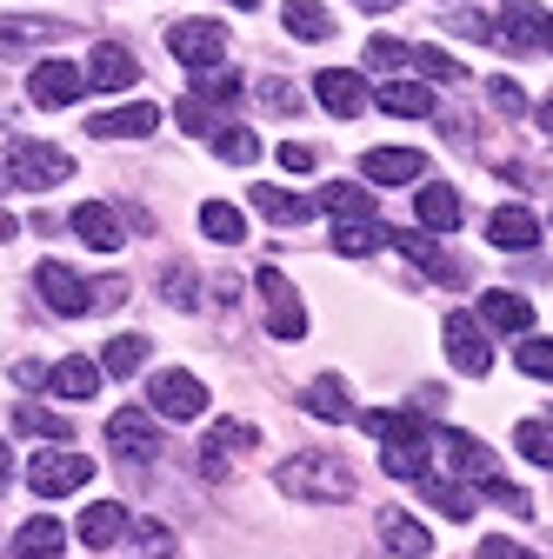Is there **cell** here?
<instances>
[{"label": "cell", "mask_w": 553, "mask_h": 559, "mask_svg": "<svg viewBox=\"0 0 553 559\" xmlns=\"http://www.w3.org/2000/svg\"><path fill=\"white\" fill-rule=\"evenodd\" d=\"M361 427L380 440V466L393 479H427V427L413 413H393V406H367Z\"/></svg>", "instance_id": "6da1fadb"}, {"label": "cell", "mask_w": 553, "mask_h": 559, "mask_svg": "<svg viewBox=\"0 0 553 559\" xmlns=\"http://www.w3.org/2000/svg\"><path fill=\"white\" fill-rule=\"evenodd\" d=\"M281 493L314 500V507H340L354 493V473L340 453H294V460H281Z\"/></svg>", "instance_id": "7a4b0ae2"}, {"label": "cell", "mask_w": 553, "mask_h": 559, "mask_svg": "<svg viewBox=\"0 0 553 559\" xmlns=\"http://www.w3.org/2000/svg\"><path fill=\"white\" fill-rule=\"evenodd\" d=\"M67 174H74V154L47 147V140H8V187L40 193V187H54V180H67Z\"/></svg>", "instance_id": "3957f363"}, {"label": "cell", "mask_w": 553, "mask_h": 559, "mask_svg": "<svg viewBox=\"0 0 553 559\" xmlns=\"http://www.w3.org/2000/svg\"><path fill=\"white\" fill-rule=\"evenodd\" d=\"M167 47H174L180 67H193V74H221L234 40H227L221 21H174V27H167Z\"/></svg>", "instance_id": "277c9868"}, {"label": "cell", "mask_w": 553, "mask_h": 559, "mask_svg": "<svg viewBox=\"0 0 553 559\" xmlns=\"http://www.w3.org/2000/svg\"><path fill=\"white\" fill-rule=\"evenodd\" d=\"M254 287H260V300H267V333H273V340H301V333H307V307H301L294 280H287L281 266H260Z\"/></svg>", "instance_id": "5b68a950"}, {"label": "cell", "mask_w": 553, "mask_h": 559, "mask_svg": "<svg viewBox=\"0 0 553 559\" xmlns=\"http://www.w3.org/2000/svg\"><path fill=\"white\" fill-rule=\"evenodd\" d=\"M94 479V460L87 453H34V466H27V486L40 500H60V493H81V486Z\"/></svg>", "instance_id": "8992f818"}, {"label": "cell", "mask_w": 553, "mask_h": 559, "mask_svg": "<svg viewBox=\"0 0 553 559\" xmlns=\"http://www.w3.org/2000/svg\"><path fill=\"white\" fill-rule=\"evenodd\" d=\"M107 447H114L127 466H148V460H161V427H154V413H141V406H120V413L107 419Z\"/></svg>", "instance_id": "52a82bcc"}, {"label": "cell", "mask_w": 553, "mask_h": 559, "mask_svg": "<svg viewBox=\"0 0 553 559\" xmlns=\"http://www.w3.org/2000/svg\"><path fill=\"white\" fill-rule=\"evenodd\" d=\"M501 40L514 53H553V14L533 0H501Z\"/></svg>", "instance_id": "ba28073f"}, {"label": "cell", "mask_w": 553, "mask_h": 559, "mask_svg": "<svg viewBox=\"0 0 553 559\" xmlns=\"http://www.w3.org/2000/svg\"><path fill=\"white\" fill-rule=\"evenodd\" d=\"M440 340H447V354H454L460 373H487V367H494L487 320H480V313H447V320H440Z\"/></svg>", "instance_id": "9c48e42d"}, {"label": "cell", "mask_w": 553, "mask_h": 559, "mask_svg": "<svg viewBox=\"0 0 553 559\" xmlns=\"http://www.w3.org/2000/svg\"><path fill=\"white\" fill-rule=\"evenodd\" d=\"M148 406L167 413V419H200V413H207V386H200L187 367H167V373L148 380Z\"/></svg>", "instance_id": "30bf717a"}, {"label": "cell", "mask_w": 553, "mask_h": 559, "mask_svg": "<svg viewBox=\"0 0 553 559\" xmlns=\"http://www.w3.org/2000/svg\"><path fill=\"white\" fill-rule=\"evenodd\" d=\"M34 294H40V300H47L54 313H67V320L94 307V287H87L81 273H67L60 260H40V266H34Z\"/></svg>", "instance_id": "8fae6325"}, {"label": "cell", "mask_w": 553, "mask_h": 559, "mask_svg": "<svg viewBox=\"0 0 553 559\" xmlns=\"http://www.w3.org/2000/svg\"><path fill=\"white\" fill-rule=\"evenodd\" d=\"M387 247H393V253H407L427 280H440V287H460V280H467V260H454V253H447V247H434L427 234H387Z\"/></svg>", "instance_id": "7c38bea8"}, {"label": "cell", "mask_w": 553, "mask_h": 559, "mask_svg": "<svg viewBox=\"0 0 553 559\" xmlns=\"http://www.w3.org/2000/svg\"><path fill=\"white\" fill-rule=\"evenodd\" d=\"M314 94H320V107L333 120H354V114H367V100H380V94H367V81L354 74V67H327V74L314 81Z\"/></svg>", "instance_id": "4fadbf2b"}, {"label": "cell", "mask_w": 553, "mask_h": 559, "mask_svg": "<svg viewBox=\"0 0 553 559\" xmlns=\"http://www.w3.org/2000/svg\"><path fill=\"white\" fill-rule=\"evenodd\" d=\"M440 447H447V466H454V479H467V486H487V479H501V460H494V447H480L473 433L447 427V433H440Z\"/></svg>", "instance_id": "5bb4252c"}, {"label": "cell", "mask_w": 553, "mask_h": 559, "mask_svg": "<svg viewBox=\"0 0 553 559\" xmlns=\"http://www.w3.org/2000/svg\"><path fill=\"white\" fill-rule=\"evenodd\" d=\"M81 87H87V74L67 67V60H40L27 74V100L34 107H67V100H81Z\"/></svg>", "instance_id": "9a60e30c"}, {"label": "cell", "mask_w": 553, "mask_h": 559, "mask_svg": "<svg viewBox=\"0 0 553 559\" xmlns=\"http://www.w3.org/2000/svg\"><path fill=\"white\" fill-rule=\"evenodd\" d=\"M154 127H161V107H154V100L107 107V114H94V120H87V133H94V140H148Z\"/></svg>", "instance_id": "2e32d148"}, {"label": "cell", "mask_w": 553, "mask_h": 559, "mask_svg": "<svg viewBox=\"0 0 553 559\" xmlns=\"http://www.w3.org/2000/svg\"><path fill=\"white\" fill-rule=\"evenodd\" d=\"M361 174L380 180V187H400V180H421L427 174V154L421 147H367L361 154Z\"/></svg>", "instance_id": "e0dca14e"}, {"label": "cell", "mask_w": 553, "mask_h": 559, "mask_svg": "<svg viewBox=\"0 0 553 559\" xmlns=\"http://www.w3.org/2000/svg\"><path fill=\"white\" fill-rule=\"evenodd\" d=\"M374 526H380V546L400 552V559H427V552H434V533L413 520V513H380Z\"/></svg>", "instance_id": "ac0fdd59"}, {"label": "cell", "mask_w": 553, "mask_h": 559, "mask_svg": "<svg viewBox=\"0 0 553 559\" xmlns=\"http://www.w3.org/2000/svg\"><path fill=\"white\" fill-rule=\"evenodd\" d=\"M133 81H141V60H133L127 47H94V60H87V87L120 94V87H133Z\"/></svg>", "instance_id": "d6986e66"}, {"label": "cell", "mask_w": 553, "mask_h": 559, "mask_svg": "<svg viewBox=\"0 0 553 559\" xmlns=\"http://www.w3.org/2000/svg\"><path fill=\"white\" fill-rule=\"evenodd\" d=\"M314 206H320L333 227H348V221H367V214H374V193H367V187H354V180H327Z\"/></svg>", "instance_id": "ffe728a7"}, {"label": "cell", "mask_w": 553, "mask_h": 559, "mask_svg": "<svg viewBox=\"0 0 553 559\" xmlns=\"http://www.w3.org/2000/svg\"><path fill=\"white\" fill-rule=\"evenodd\" d=\"M74 234L94 247V253H120V214L107 200H87V206H74Z\"/></svg>", "instance_id": "44dd1931"}, {"label": "cell", "mask_w": 553, "mask_h": 559, "mask_svg": "<svg viewBox=\"0 0 553 559\" xmlns=\"http://www.w3.org/2000/svg\"><path fill=\"white\" fill-rule=\"evenodd\" d=\"M487 240L507 247V253H527L540 240V221H533V206H494V221H487Z\"/></svg>", "instance_id": "7402d4cb"}, {"label": "cell", "mask_w": 553, "mask_h": 559, "mask_svg": "<svg viewBox=\"0 0 553 559\" xmlns=\"http://www.w3.org/2000/svg\"><path fill=\"white\" fill-rule=\"evenodd\" d=\"M127 526H133V520H127V507H120V500H94V507H87V513L74 520L81 546H94V552H101V546H114V539H120Z\"/></svg>", "instance_id": "603a6c76"}, {"label": "cell", "mask_w": 553, "mask_h": 559, "mask_svg": "<svg viewBox=\"0 0 553 559\" xmlns=\"http://www.w3.org/2000/svg\"><path fill=\"white\" fill-rule=\"evenodd\" d=\"M413 214H421L427 234H454V227H460V193H454L447 180H427L421 200H413Z\"/></svg>", "instance_id": "cb8c5ba5"}, {"label": "cell", "mask_w": 553, "mask_h": 559, "mask_svg": "<svg viewBox=\"0 0 553 559\" xmlns=\"http://www.w3.org/2000/svg\"><path fill=\"white\" fill-rule=\"evenodd\" d=\"M101 373H107V367H94V360H81V354H67V360H54L47 393H60V400H94V393H101Z\"/></svg>", "instance_id": "d4e9b609"}, {"label": "cell", "mask_w": 553, "mask_h": 559, "mask_svg": "<svg viewBox=\"0 0 553 559\" xmlns=\"http://www.w3.org/2000/svg\"><path fill=\"white\" fill-rule=\"evenodd\" d=\"M254 440H260V433L247 427V419H221V427L207 433V447H200V466H207V473H221V466H227V453H247Z\"/></svg>", "instance_id": "484cf974"}, {"label": "cell", "mask_w": 553, "mask_h": 559, "mask_svg": "<svg viewBox=\"0 0 553 559\" xmlns=\"http://www.w3.org/2000/svg\"><path fill=\"white\" fill-rule=\"evenodd\" d=\"M60 546H67V526L60 520H27L21 533H14V559H60Z\"/></svg>", "instance_id": "4316f807"}, {"label": "cell", "mask_w": 553, "mask_h": 559, "mask_svg": "<svg viewBox=\"0 0 553 559\" xmlns=\"http://www.w3.org/2000/svg\"><path fill=\"white\" fill-rule=\"evenodd\" d=\"M247 200L260 206V214H267L273 227H301V221L314 214V200H301V193H281V187H254Z\"/></svg>", "instance_id": "83f0119b"}, {"label": "cell", "mask_w": 553, "mask_h": 559, "mask_svg": "<svg viewBox=\"0 0 553 559\" xmlns=\"http://www.w3.org/2000/svg\"><path fill=\"white\" fill-rule=\"evenodd\" d=\"M380 107L400 114V120H427L434 114V87H421V81H387L380 87Z\"/></svg>", "instance_id": "f1b7e54d"}, {"label": "cell", "mask_w": 553, "mask_h": 559, "mask_svg": "<svg viewBox=\"0 0 553 559\" xmlns=\"http://www.w3.org/2000/svg\"><path fill=\"white\" fill-rule=\"evenodd\" d=\"M307 413H314V419H361L354 400H348V380H333V373H320V380L307 386Z\"/></svg>", "instance_id": "f546056e"}, {"label": "cell", "mask_w": 553, "mask_h": 559, "mask_svg": "<svg viewBox=\"0 0 553 559\" xmlns=\"http://www.w3.org/2000/svg\"><path fill=\"white\" fill-rule=\"evenodd\" d=\"M200 234H207V240H221V247H240V240H247L240 206H227V200H207V206H200Z\"/></svg>", "instance_id": "4dcf8cb0"}, {"label": "cell", "mask_w": 553, "mask_h": 559, "mask_svg": "<svg viewBox=\"0 0 553 559\" xmlns=\"http://www.w3.org/2000/svg\"><path fill=\"white\" fill-rule=\"evenodd\" d=\"M281 21H287V34H301V40H333V14L320 8V0H287Z\"/></svg>", "instance_id": "1f68e13d"}, {"label": "cell", "mask_w": 553, "mask_h": 559, "mask_svg": "<svg viewBox=\"0 0 553 559\" xmlns=\"http://www.w3.org/2000/svg\"><path fill=\"white\" fill-rule=\"evenodd\" d=\"M480 320L501 326V333H527V326H533V307H527L520 294H487V300H480Z\"/></svg>", "instance_id": "d6a6232c"}, {"label": "cell", "mask_w": 553, "mask_h": 559, "mask_svg": "<svg viewBox=\"0 0 553 559\" xmlns=\"http://www.w3.org/2000/svg\"><path fill=\"white\" fill-rule=\"evenodd\" d=\"M421 486H427V500H434L447 520H473V500H480V493H473L467 479H447V473H440V479H421Z\"/></svg>", "instance_id": "836d02e7"}, {"label": "cell", "mask_w": 553, "mask_h": 559, "mask_svg": "<svg viewBox=\"0 0 553 559\" xmlns=\"http://www.w3.org/2000/svg\"><path fill=\"white\" fill-rule=\"evenodd\" d=\"M141 360H148V340H141V333H114V340H107V354H101V367H107L114 380L141 373Z\"/></svg>", "instance_id": "e575fe53"}, {"label": "cell", "mask_w": 553, "mask_h": 559, "mask_svg": "<svg viewBox=\"0 0 553 559\" xmlns=\"http://www.w3.org/2000/svg\"><path fill=\"white\" fill-rule=\"evenodd\" d=\"M14 427L21 433H40V440H74V419H60L47 406H14Z\"/></svg>", "instance_id": "d590c367"}, {"label": "cell", "mask_w": 553, "mask_h": 559, "mask_svg": "<svg viewBox=\"0 0 553 559\" xmlns=\"http://www.w3.org/2000/svg\"><path fill=\"white\" fill-rule=\"evenodd\" d=\"M333 247L348 253V260H361V253L387 247V227H374V221H348V227H333Z\"/></svg>", "instance_id": "8d00e7d4"}, {"label": "cell", "mask_w": 553, "mask_h": 559, "mask_svg": "<svg viewBox=\"0 0 553 559\" xmlns=\"http://www.w3.org/2000/svg\"><path fill=\"white\" fill-rule=\"evenodd\" d=\"M133 559H174V526L133 520Z\"/></svg>", "instance_id": "74e56055"}, {"label": "cell", "mask_w": 553, "mask_h": 559, "mask_svg": "<svg viewBox=\"0 0 553 559\" xmlns=\"http://www.w3.org/2000/svg\"><path fill=\"white\" fill-rule=\"evenodd\" d=\"M214 154H221L227 167H247V160H260V140H254L247 127H221V133H214Z\"/></svg>", "instance_id": "f35d334b"}, {"label": "cell", "mask_w": 553, "mask_h": 559, "mask_svg": "<svg viewBox=\"0 0 553 559\" xmlns=\"http://www.w3.org/2000/svg\"><path fill=\"white\" fill-rule=\"evenodd\" d=\"M514 367H520L527 380H553V340L527 333V340H520V354H514Z\"/></svg>", "instance_id": "ab89813d"}, {"label": "cell", "mask_w": 553, "mask_h": 559, "mask_svg": "<svg viewBox=\"0 0 553 559\" xmlns=\"http://www.w3.org/2000/svg\"><path fill=\"white\" fill-rule=\"evenodd\" d=\"M514 440H520V453H527L533 466L553 473V419H546V427H540V419H520V433H514Z\"/></svg>", "instance_id": "60d3db41"}, {"label": "cell", "mask_w": 553, "mask_h": 559, "mask_svg": "<svg viewBox=\"0 0 553 559\" xmlns=\"http://www.w3.org/2000/svg\"><path fill=\"white\" fill-rule=\"evenodd\" d=\"M193 94H200L207 107H221V114H227V107H234V94H240V74H234V67H221V74H200V87H193Z\"/></svg>", "instance_id": "b9f144b4"}, {"label": "cell", "mask_w": 553, "mask_h": 559, "mask_svg": "<svg viewBox=\"0 0 553 559\" xmlns=\"http://www.w3.org/2000/svg\"><path fill=\"white\" fill-rule=\"evenodd\" d=\"M214 120H221V107H207L200 94H187V100H180V127H187V133H207Z\"/></svg>", "instance_id": "7bdbcfd3"}, {"label": "cell", "mask_w": 553, "mask_h": 559, "mask_svg": "<svg viewBox=\"0 0 553 559\" xmlns=\"http://www.w3.org/2000/svg\"><path fill=\"white\" fill-rule=\"evenodd\" d=\"M260 94H267V107H273V114H301V107H307V100H301V87H294V81H267V87H260Z\"/></svg>", "instance_id": "ee69618b"}, {"label": "cell", "mask_w": 553, "mask_h": 559, "mask_svg": "<svg viewBox=\"0 0 553 559\" xmlns=\"http://www.w3.org/2000/svg\"><path fill=\"white\" fill-rule=\"evenodd\" d=\"M161 294L180 300V307H193V273H187V266H167V273H161Z\"/></svg>", "instance_id": "f6af8a7d"}, {"label": "cell", "mask_w": 553, "mask_h": 559, "mask_svg": "<svg viewBox=\"0 0 553 559\" xmlns=\"http://www.w3.org/2000/svg\"><path fill=\"white\" fill-rule=\"evenodd\" d=\"M473 559H533V552H527L520 539H501V533H494V539H480V546H473Z\"/></svg>", "instance_id": "bcb514c9"}, {"label": "cell", "mask_w": 553, "mask_h": 559, "mask_svg": "<svg viewBox=\"0 0 553 559\" xmlns=\"http://www.w3.org/2000/svg\"><path fill=\"white\" fill-rule=\"evenodd\" d=\"M281 167H287V174H314V147H307V140H287V147H281Z\"/></svg>", "instance_id": "7dc6e473"}, {"label": "cell", "mask_w": 553, "mask_h": 559, "mask_svg": "<svg viewBox=\"0 0 553 559\" xmlns=\"http://www.w3.org/2000/svg\"><path fill=\"white\" fill-rule=\"evenodd\" d=\"M120 300H127V280H120V273L94 280V307H120Z\"/></svg>", "instance_id": "c3c4849f"}, {"label": "cell", "mask_w": 553, "mask_h": 559, "mask_svg": "<svg viewBox=\"0 0 553 559\" xmlns=\"http://www.w3.org/2000/svg\"><path fill=\"white\" fill-rule=\"evenodd\" d=\"M494 107H501V114H520L527 100H520V87H514V81H494Z\"/></svg>", "instance_id": "681fc988"}, {"label": "cell", "mask_w": 553, "mask_h": 559, "mask_svg": "<svg viewBox=\"0 0 553 559\" xmlns=\"http://www.w3.org/2000/svg\"><path fill=\"white\" fill-rule=\"evenodd\" d=\"M354 8H367V14H387V8H393V0H354Z\"/></svg>", "instance_id": "f907efd6"}, {"label": "cell", "mask_w": 553, "mask_h": 559, "mask_svg": "<svg viewBox=\"0 0 553 559\" xmlns=\"http://www.w3.org/2000/svg\"><path fill=\"white\" fill-rule=\"evenodd\" d=\"M540 127H553V100H546V107H540Z\"/></svg>", "instance_id": "816d5d0a"}, {"label": "cell", "mask_w": 553, "mask_h": 559, "mask_svg": "<svg viewBox=\"0 0 553 559\" xmlns=\"http://www.w3.org/2000/svg\"><path fill=\"white\" fill-rule=\"evenodd\" d=\"M234 8H260V0H234Z\"/></svg>", "instance_id": "f5cc1de1"}]
</instances>
